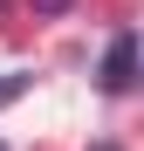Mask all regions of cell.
I'll list each match as a JSON object with an SVG mask.
<instances>
[{
    "label": "cell",
    "instance_id": "cell-2",
    "mask_svg": "<svg viewBox=\"0 0 144 151\" xmlns=\"http://www.w3.org/2000/svg\"><path fill=\"white\" fill-rule=\"evenodd\" d=\"M21 89H28V76H7V69H0V110L21 103Z\"/></svg>",
    "mask_w": 144,
    "mask_h": 151
},
{
    "label": "cell",
    "instance_id": "cell-3",
    "mask_svg": "<svg viewBox=\"0 0 144 151\" xmlns=\"http://www.w3.org/2000/svg\"><path fill=\"white\" fill-rule=\"evenodd\" d=\"M69 7V0H34V14H62Z\"/></svg>",
    "mask_w": 144,
    "mask_h": 151
},
{
    "label": "cell",
    "instance_id": "cell-1",
    "mask_svg": "<svg viewBox=\"0 0 144 151\" xmlns=\"http://www.w3.org/2000/svg\"><path fill=\"white\" fill-rule=\"evenodd\" d=\"M130 83H137V35H117V41H110V55H103V89H110V96H124Z\"/></svg>",
    "mask_w": 144,
    "mask_h": 151
}]
</instances>
